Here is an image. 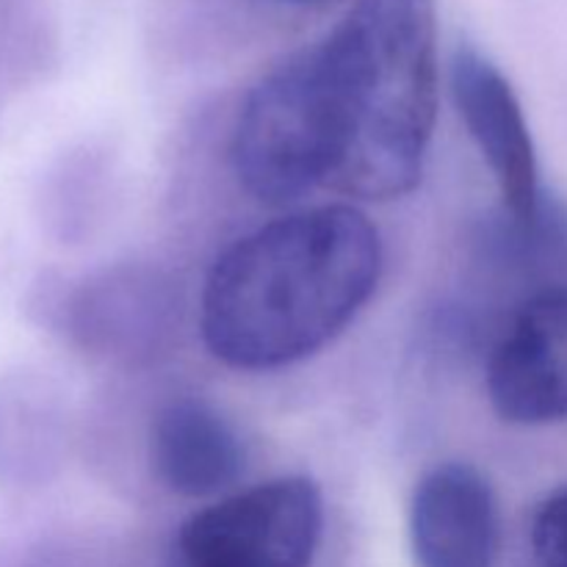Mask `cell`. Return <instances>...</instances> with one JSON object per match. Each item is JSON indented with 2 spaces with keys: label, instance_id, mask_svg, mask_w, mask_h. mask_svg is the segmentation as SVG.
<instances>
[{
  "label": "cell",
  "instance_id": "8992f818",
  "mask_svg": "<svg viewBox=\"0 0 567 567\" xmlns=\"http://www.w3.org/2000/svg\"><path fill=\"white\" fill-rule=\"evenodd\" d=\"M487 396L509 424L567 419V286L526 299L487 363Z\"/></svg>",
  "mask_w": 567,
  "mask_h": 567
},
{
  "label": "cell",
  "instance_id": "ba28073f",
  "mask_svg": "<svg viewBox=\"0 0 567 567\" xmlns=\"http://www.w3.org/2000/svg\"><path fill=\"white\" fill-rule=\"evenodd\" d=\"M502 518L491 482L468 463L421 476L410 502V548L419 567H493Z\"/></svg>",
  "mask_w": 567,
  "mask_h": 567
},
{
  "label": "cell",
  "instance_id": "3957f363",
  "mask_svg": "<svg viewBox=\"0 0 567 567\" xmlns=\"http://www.w3.org/2000/svg\"><path fill=\"white\" fill-rule=\"evenodd\" d=\"M230 158L244 192L264 205H288L330 186V133L302 50L247 94Z\"/></svg>",
  "mask_w": 567,
  "mask_h": 567
},
{
  "label": "cell",
  "instance_id": "30bf717a",
  "mask_svg": "<svg viewBox=\"0 0 567 567\" xmlns=\"http://www.w3.org/2000/svg\"><path fill=\"white\" fill-rule=\"evenodd\" d=\"M532 548L543 567H567V491L554 493L532 520Z\"/></svg>",
  "mask_w": 567,
  "mask_h": 567
},
{
  "label": "cell",
  "instance_id": "8fae6325",
  "mask_svg": "<svg viewBox=\"0 0 567 567\" xmlns=\"http://www.w3.org/2000/svg\"><path fill=\"white\" fill-rule=\"evenodd\" d=\"M269 3H280V6H319V3H327V0H269Z\"/></svg>",
  "mask_w": 567,
  "mask_h": 567
},
{
  "label": "cell",
  "instance_id": "6da1fadb",
  "mask_svg": "<svg viewBox=\"0 0 567 567\" xmlns=\"http://www.w3.org/2000/svg\"><path fill=\"white\" fill-rule=\"evenodd\" d=\"M380 271V233L354 205L269 221L216 258L199 302L205 347L238 371L299 363L341 336Z\"/></svg>",
  "mask_w": 567,
  "mask_h": 567
},
{
  "label": "cell",
  "instance_id": "277c9868",
  "mask_svg": "<svg viewBox=\"0 0 567 567\" xmlns=\"http://www.w3.org/2000/svg\"><path fill=\"white\" fill-rule=\"evenodd\" d=\"M324 526L316 482L282 476L194 513L164 567H310Z\"/></svg>",
  "mask_w": 567,
  "mask_h": 567
},
{
  "label": "cell",
  "instance_id": "52a82bcc",
  "mask_svg": "<svg viewBox=\"0 0 567 567\" xmlns=\"http://www.w3.org/2000/svg\"><path fill=\"white\" fill-rule=\"evenodd\" d=\"M452 94L513 219L535 225L540 219V172L513 83L487 55L460 44L452 59Z\"/></svg>",
  "mask_w": 567,
  "mask_h": 567
},
{
  "label": "cell",
  "instance_id": "5b68a950",
  "mask_svg": "<svg viewBox=\"0 0 567 567\" xmlns=\"http://www.w3.org/2000/svg\"><path fill=\"white\" fill-rule=\"evenodd\" d=\"M61 319L83 352L125 365L153 363L177 332L181 299L161 271L114 266L78 282Z\"/></svg>",
  "mask_w": 567,
  "mask_h": 567
},
{
  "label": "cell",
  "instance_id": "9c48e42d",
  "mask_svg": "<svg viewBox=\"0 0 567 567\" xmlns=\"http://www.w3.org/2000/svg\"><path fill=\"white\" fill-rule=\"evenodd\" d=\"M150 463L166 491L208 498L236 485L247 465V449L221 410L199 396H181L155 415Z\"/></svg>",
  "mask_w": 567,
  "mask_h": 567
},
{
  "label": "cell",
  "instance_id": "7a4b0ae2",
  "mask_svg": "<svg viewBox=\"0 0 567 567\" xmlns=\"http://www.w3.org/2000/svg\"><path fill=\"white\" fill-rule=\"evenodd\" d=\"M305 55L330 133L327 188L380 203L413 192L437 114L435 0H354Z\"/></svg>",
  "mask_w": 567,
  "mask_h": 567
}]
</instances>
